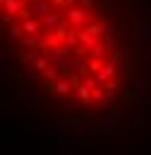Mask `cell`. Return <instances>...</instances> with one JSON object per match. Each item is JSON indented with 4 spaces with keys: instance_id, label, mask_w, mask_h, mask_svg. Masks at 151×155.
<instances>
[{
    "instance_id": "cell-1",
    "label": "cell",
    "mask_w": 151,
    "mask_h": 155,
    "mask_svg": "<svg viewBox=\"0 0 151 155\" xmlns=\"http://www.w3.org/2000/svg\"><path fill=\"white\" fill-rule=\"evenodd\" d=\"M65 17H67V21H70V29H75V31L86 29V24H89V12H86V7H82V5L67 7Z\"/></svg>"
},
{
    "instance_id": "cell-2",
    "label": "cell",
    "mask_w": 151,
    "mask_h": 155,
    "mask_svg": "<svg viewBox=\"0 0 151 155\" xmlns=\"http://www.w3.org/2000/svg\"><path fill=\"white\" fill-rule=\"evenodd\" d=\"M46 55H48V62H51V64H55V67H60L62 72H67V69H70V60H72V50H70L67 45H60V48H53V50H48Z\"/></svg>"
},
{
    "instance_id": "cell-3",
    "label": "cell",
    "mask_w": 151,
    "mask_h": 155,
    "mask_svg": "<svg viewBox=\"0 0 151 155\" xmlns=\"http://www.w3.org/2000/svg\"><path fill=\"white\" fill-rule=\"evenodd\" d=\"M77 84H79V79L75 74H70V72H62V77L53 81V91H55L58 96H70L72 91L77 88Z\"/></svg>"
},
{
    "instance_id": "cell-4",
    "label": "cell",
    "mask_w": 151,
    "mask_h": 155,
    "mask_svg": "<svg viewBox=\"0 0 151 155\" xmlns=\"http://www.w3.org/2000/svg\"><path fill=\"white\" fill-rule=\"evenodd\" d=\"M60 45H62V36H60L58 31L43 29V36H38V50H41V53H48V50L60 48Z\"/></svg>"
},
{
    "instance_id": "cell-5",
    "label": "cell",
    "mask_w": 151,
    "mask_h": 155,
    "mask_svg": "<svg viewBox=\"0 0 151 155\" xmlns=\"http://www.w3.org/2000/svg\"><path fill=\"white\" fill-rule=\"evenodd\" d=\"M65 12H67V7H53L51 12H46V15L41 17V26L48 29V31H55L58 24L65 19Z\"/></svg>"
},
{
    "instance_id": "cell-6",
    "label": "cell",
    "mask_w": 151,
    "mask_h": 155,
    "mask_svg": "<svg viewBox=\"0 0 151 155\" xmlns=\"http://www.w3.org/2000/svg\"><path fill=\"white\" fill-rule=\"evenodd\" d=\"M19 93L24 98H29V100H38V103H43V100H48V88L46 86H36V84H26V86H22L19 88Z\"/></svg>"
},
{
    "instance_id": "cell-7",
    "label": "cell",
    "mask_w": 151,
    "mask_h": 155,
    "mask_svg": "<svg viewBox=\"0 0 151 155\" xmlns=\"http://www.w3.org/2000/svg\"><path fill=\"white\" fill-rule=\"evenodd\" d=\"M89 60L91 55H77L72 53V60H70V74H75V77H82V74H86L89 72Z\"/></svg>"
},
{
    "instance_id": "cell-8",
    "label": "cell",
    "mask_w": 151,
    "mask_h": 155,
    "mask_svg": "<svg viewBox=\"0 0 151 155\" xmlns=\"http://www.w3.org/2000/svg\"><path fill=\"white\" fill-rule=\"evenodd\" d=\"M149 96V81L142 77V74H134L132 79V91H130V98L139 100V98H146Z\"/></svg>"
},
{
    "instance_id": "cell-9",
    "label": "cell",
    "mask_w": 151,
    "mask_h": 155,
    "mask_svg": "<svg viewBox=\"0 0 151 155\" xmlns=\"http://www.w3.org/2000/svg\"><path fill=\"white\" fill-rule=\"evenodd\" d=\"M0 5H2V15H10V17H19L29 5L26 2H22V0H0Z\"/></svg>"
},
{
    "instance_id": "cell-10",
    "label": "cell",
    "mask_w": 151,
    "mask_h": 155,
    "mask_svg": "<svg viewBox=\"0 0 151 155\" xmlns=\"http://www.w3.org/2000/svg\"><path fill=\"white\" fill-rule=\"evenodd\" d=\"M96 77H98V81L101 84H108L113 77H118V62H113V60H106V64L96 72Z\"/></svg>"
},
{
    "instance_id": "cell-11",
    "label": "cell",
    "mask_w": 151,
    "mask_h": 155,
    "mask_svg": "<svg viewBox=\"0 0 151 155\" xmlns=\"http://www.w3.org/2000/svg\"><path fill=\"white\" fill-rule=\"evenodd\" d=\"M134 36L144 43H151V19H137L134 21Z\"/></svg>"
},
{
    "instance_id": "cell-12",
    "label": "cell",
    "mask_w": 151,
    "mask_h": 155,
    "mask_svg": "<svg viewBox=\"0 0 151 155\" xmlns=\"http://www.w3.org/2000/svg\"><path fill=\"white\" fill-rule=\"evenodd\" d=\"M31 127L36 129V134L41 136V138H58V136H60V129H58V124L53 127V124H46V122H34Z\"/></svg>"
},
{
    "instance_id": "cell-13",
    "label": "cell",
    "mask_w": 151,
    "mask_h": 155,
    "mask_svg": "<svg viewBox=\"0 0 151 155\" xmlns=\"http://www.w3.org/2000/svg\"><path fill=\"white\" fill-rule=\"evenodd\" d=\"M38 77L43 79L46 84H53V81H58V79L62 77V69H60V67H55V64H48V67H46Z\"/></svg>"
},
{
    "instance_id": "cell-14",
    "label": "cell",
    "mask_w": 151,
    "mask_h": 155,
    "mask_svg": "<svg viewBox=\"0 0 151 155\" xmlns=\"http://www.w3.org/2000/svg\"><path fill=\"white\" fill-rule=\"evenodd\" d=\"M48 64H51V62H48V55L38 50V53H36V58L31 60V64H29V67H31L34 72H38V74H41V72H43V69H46Z\"/></svg>"
},
{
    "instance_id": "cell-15",
    "label": "cell",
    "mask_w": 151,
    "mask_h": 155,
    "mask_svg": "<svg viewBox=\"0 0 151 155\" xmlns=\"http://www.w3.org/2000/svg\"><path fill=\"white\" fill-rule=\"evenodd\" d=\"M31 48H38V36H34V34H24V36L19 38L17 50H31Z\"/></svg>"
},
{
    "instance_id": "cell-16",
    "label": "cell",
    "mask_w": 151,
    "mask_h": 155,
    "mask_svg": "<svg viewBox=\"0 0 151 155\" xmlns=\"http://www.w3.org/2000/svg\"><path fill=\"white\" fill-rule=\"evenodd\" d=\"M101 122H103L106 129H115V127H118V107H108L106 115L101 117Z\"/></svg>"
},
{
    "instance_id": "cell-17",
    "label": "cell",
    "mask_w": 151,
    "mask_h": 155,
    "mask_svg": "<svg viewBox=\"0 0 151 155\" xmlns=\"http://www.w3.org/2000/svg\"><path fill=\"white\" fill-rule=\"evenodd\" d=\"M79 38H82V45H86L89 50H91L96 43L101 41V38H98V36L94 34V31H89V29H82V31H79Z\"/></svg>"
},
{
    "instance_id": "cell-18",
    "label": "cell",
    "mask_w": 151,
    "mask_h": 155,
    "mask_svg": "<svg viewBox=\"0 0 151 155\" xmlns=\"http://www.w3.org/2000/svg\"><path fill=\"white\" fill-rule=\"evenodd\" d=\"M118 103H120V91H111V88H108L106 98L101 100V107H103V110H108V107H118Z\"/></svg>"
},
{
    "instance_id": "cell-19",
    "label": "cell",
    "mask_w": 151,
    "mask_h": 155,
    "mask_svg": "<svg viewBox=\"0 0 151 155\" xmlns=\"http://www.w3.org/2000/svg\"><path fill=\"white\" fill-rule=\"evenodd\" d=\"M55 143L60 146V148H75V146H77V134H72V131L60 134V136L55 138Z\"/></svg>"
},
{
    "instance_id": "cell-20",
    "label": "cell",
    "mask_w": 151,
    "mask_h": 155,
    "mask_svg": "<svg viewBox=\"0 0 151 155\" xmlns=\"http://www.w3.org/2000/svg\"><path fill=\"white\" fill-rule=\"evenodd\" d=\"M60 105H62V107H67V110H75V107L84 105V103H82V98L75 93V96H60Z\"/></svg>"
},
{
    "instance_id": "cell-21",
    "label": "cell",
    "mask_w": 151,
    "mask_h": 155,
    "mask_svg": "<svg viewBox=\"0 0 151 155\" xmlns=\"http://www.w3.org/2000/svg\"><path fill=\"white\" fill-rule=\"evenodd\" d=\"M106 93H108V86H106V84H98L94 91H91V100H94V105H101V100L106 98Z\"/></svg>"
},
{
    "instance_id": "cell-22",
    "label": "cell",
    "mask_w": 151,
    "mask_h": 155,
    "mask_svg": "<svg viewBox=\"0 0 151 155\" xmlns=\"http://www.w3.org/2000/svg\"><path fill=\"white\" fill-rule=\"evenodd\" d=\"M31 7H34L36 12H41V15H46V12H51L55 5H53V0H34Z\"/></svg>"
},
{
    "instance_id": "cell-23",
    "label": "cell",
    "mask_w": 151,
    "mask_h": 155,
    "mask_svg": "<svg viewBox=\"0 0 151 155\" xmlns=\"http://www.w3.org/2000/svg\"><path fill=\"white\" fill-rule=\"evenodd\" d=\"M75 93H77L79 98H82V103H84V105H91V103H94V100H91V91H89L86 86H82V84H77Z\"/></svg>"
},
{
    "instance_id": "cell-24",
    "label": "cell",
    "mask_w": 151,
    "mask_h": 155,
    "mask_svg": "<svg viewBox=\"0 0 151 155\" xmlns=\"http://www.w3.org/2000/svg\"><path fill=\"white\" fill-rule=\"evenodd\" d=\"M103 41H108L113 45L118 41V24H106V34H103Z\"/></svg>"
},
{
    "instance_id": "cell-25",
    "label": "cell",
    "mask_w": 151,
    "mask_h": 155,
    "mask_svg": "<svg viewBox=\"0 0 151 155\" xmlns=\"http://www.w3.org/2000/svg\"><path fill=\"white\" fill-rule=\"evenodd\" d=\"M0 43H2V48H17V45H19V38H17V36H12V34H2Z\"/></svg>"
},
{
    "instance_id": "cell-26",
    "label": "cell",
    "mask_w": 151,
    "mask_h": 155,
    "mask_svg": "<svg viewBox=\"0 0 151 155\" xmlns=\"http://www.w3.org/2000/svg\"><path fill=\"white\" fill-rule=\"evenodd\" d=\"M106 86H108L111 91H120V88H122V77H120V74H118V77H113L108 84H106Z\"/></svg>"
},
{
    "instance_id": "cell-27",
    "label": "cell",
    "mask_w": 151,
    "mask_h": 155,
    "mask_svg": "<svg viewBox=\"0 0 151 155\" xmlns=\"http://www.w3.org/2000/svg\"><path fill=\"white\" fill-rule=\"evenodd\" d=\"M103 64H106V60H96V58H91V60H89V72H94V74H96V72H98Z\"/></svg>"
},
{
    "instance_id": "cell-28",
    "label": "cell",
    "mask_w": 151,
    "mask_h": 155,
    "mask_svg": "<svg viewBox=\"0 0 151 155\" xmlns=\"http://www.w3.org/2000/svg\"><path fill=\"white\" fill-rule=\"evenodd\" d=\"M144 127H146V119L144 117H137L134 119V129H144Z\"/></svg>"
},
{
    "instance_id": "cell-29",
    "label": "cell",
    "mask_w": 151,
    "mask_h": 155,
    "mask_svg": "<svg viewBox=\"0 0 151 155\" xmlns=\"http://www.w3.org/2000/svg\"><path fill=\"white\" fill-rule=\"evenodd\" d=\"M108 5H111V0H96V7H98V10H106Z\"/></svg>"
},
{
    "instance_id": "cell-30",
    "label": "cell",
    "mask_w": 151,
    "mask_h": 155,
    "mask_svg": "<svg viewBox=\"0 0 151 155\" xmlns=\"http://www.w3.org/2000/svg\"><path fill=\"white\" fill-rule=\"evenodd\" d=\"M79 5L89 10V7H94V5H96V0H79Z\"/></svg>"
},
{
    "instance_id": "cell-31",
    "label": "cell",
    "mask_w": 151,
    "mask_h": 155,
    "mask_svg": "<svg viewBox=\"0 0 151 155\" xmlns=\"http://www.w3.org/2000/svg\"><path fill=\"white\" fill-rule=\"evenodd\" d=\"M79 0H65V7H72V5H77Z\"/></svg>"
},
{
    "instance_id": "cell-32",
    "label": "cell",
    "mask_w": 151,
    "mask_h": 155,
    "mask_svg": "<svg viewBox=\"0 0 151 155\" xmlns=\"http://www.w3.org/2000/svg\"><path fill=\"white\" fill-rule=\"evenodd\" d=\"M132 2H142V0H132Z\"/></svg>"
}]
</instances>
